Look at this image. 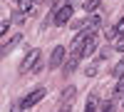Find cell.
<instances>
[{
    "instance_id": "6da1fadb",
    "label": "cell",
    "mask_w": 124,
    "mask_h": 112,
    "mask_svg": "<svg viewBox=\"0 0 124 112\" xmlns=\"http://www.w3.org/2000/svg\"><path fill=\"white\" fill-rule=\"evenodd\" d=\"M72 13H75V8L72 5H60V8H55V15H52V23L57 25V27H65L70 20H72Z\"/></svg>"
},
{
    "instance_id": "7a4b0ae2",
    "label": "cell",
    "mask_w": 124,
    "mask_h": 112,
    "mask_svg": "<svg viewBox=\"0 0 124 112\" xmlns=\"http://www.w3.org/2000/svg\"><path fill=\"white\" fill-rule=\"evenodd\" d=\"M37 62H40V50H30L27 57L23 60V65H20V75H25V72H37Z\"/></svg>"
},
{
    "instance_id": "3957f363",
    "label": "cell",
    "mask_w": 124,
    "mask_h": 112,
    "mask_svg": "<svg viewBox=\"0 0 124 112\" xmlns=\"http://www.w3.org/2000/svg\"><path fill=\"white\" fill-rule=\"evenodd\" d=\"M97 45H99V40H97L94 33H92V35L85 40V43H82V47H79V57H89V55L97 50Z\"/></svg>"
},
{
    "instance_id": "277c9868",
    "label": "cell",
    "mask_w": 124,
    "mask_h": 112,
    "mask_svg": "<svg viewBox=\"0 0 124 112\" xmlns=\"http://www.w3.org/2000/svg\"><path fill=\"white\" fill-rule=\"evenodd\" d=\"M45 97V90L42 87H37V90H32V92H30L25 100H20V102H23V110H30V107H35L37 102H40V100H42Z\"/></svg>"
},
{
    "instance_id": "5b68a950",
    "label": "cell",
    "mask_w": 124,
    "mask_h": 112,
    "mask_svg": "<svg viewBox=\"0 0 124 112\" xmlns=\"http://www.w3.org/2000/svg\"><path fill=\"white\" fill-rule=\"evenodd\" d=\"M62 60H65V47H62V45H57V47L52 50V55H50V70L62 67Z\"/></svg>"
},
{
    "instance_id": "8992f818",
    "label": "cell",
    "mask_w": 124,
    "mask_h": 112,
    "mask_svg": "<svg viewBox=\"0 0 124 112\" xmlns=\"http://www.w3.org/2000/svg\"><path fill=\"white\" fill-rule=\"evenodd\" d=\"M79 52H70V57H67V65H65V75H70V72H75L77 70V65H79Z\"/></svg>"
},
{
    "instance_id": "52a82bcc",
    "label": "cell",
    "mask_w": 124,
    "mask_h": 112,
    "mask_svg": "<svg viewBox=\"0 0 124 112\" xmlns=\"http://www.w3.org/2000/svg\"><path fill=\"white\" fill-rule=\"evenodd\" d=\"M17 5H20V10H23L25 15H35L37 13V3L35 0H17Z\"/></svg>"
},
{
    "instance_id": "ba28073f",
    "label": "cell",
    "mask_w": 124,
    "mask_h": 112,
    "mask_svg": "<svg viewBox=\"0 0 124 112\" xmlns=\"http://www.w3.org/2000/svg\"><path fill=\"white\" fill-rule=\"evenodd\" d=\"M17 43H23V37H20V35H15V37H10V43L8 45H0V57H5L8 52H10V50H13Z\"/></svg>"
},
{
    "instance_id": "9c48e42d",
    "label": "cell",
    "mask_w": 124,
    "mask_h": 112,
    "mask_svg": "<svg viewBox=\"0 0 124 112\" xmlns=\"http://www.w3.org/2000/svg\"><path fill=\"white\" fill-rule=\"evenodd\" d=\"M99 110V97L97 95H89L87 102H85V112H97Z\"/></svg>"
},
{
    "instance_id": "30bf717a",
    "label": "cell",
    "mask_w": 124,
    "mask_h": 112,
    "mask_svg": "<svg viewBox=\"0 0 124 112\" xmlns=\"http://www.w3.org/2000/svg\"><path fill=\"white\" fill-rule=\"evenodd\" d=\"M112 77H114V80H119V77H124V57H122L119 62L114 65V70H112Z\"/></svg>"
},
{
    "instance_id": "8fae6325",
    "label": "cell",
    "mask_w": 124,
    "mask_h": 112,
    "mask_svg": "<svg viewBox=\"0 0 124 112\" xmlns=\"http://www.w3.org/2000/svg\"><path fill=\"white\" fill-rule=\"evenodd\" d=\"M99 112H117V100H107V102H102V110Z\"/></svg>"
},
{
    "instance_id": "7c38bea8",
    "label": "cell",
    "mask_w": 124,
    "mask_h": 112,
    "mask_svg": "<svg viewBox=\"0 0 124 112\" xmlns=\"http://www.w3.org/2000/svg\"><path fill=\"white\" fill-rule=\"evenodd\" d=\"M124 97V77H119V85H117V90H114V100L119 102V100Z\"/></svg>"
},
{
    "instance_id": "4fadbf2b",
    "label": "cell",
    "mask_w": 124,
    "mask_h": 112,
    "mask_svg": "<svg viewBox=\"0 0 124 112\" xmlns=\"http://www.w3.org/2000/svg\"><path fill=\"white\" fill-rule=\"evenodd\" d=\"M99 3H102V0H87V3H85V10H87V13H97Z\"/></svg>"
},
{
    "instance_id": "5bb4252c",
    "label": "cell",
    "mask_w": 124,
    "mask_h": 112,
    "mask_svg": "<svg viewBox=\"0 0 124 112\" xmlns=\"http://www.w3.org/2000/svg\"><path fill=\"white\" fill-rule=\"evenodd\" d=\"M114 50L124 52V35H117V40H114Z\"/></svg>"
},
{
    "instance_id": "9a60e30c",
    "label": "cell",
    "mask_w": 124,
    "mask_h": 112,
    "mask_svg": "<svg viewBox=\"0 0 124 112\" xmlns=\"http://www.w3.org/2000/svg\"><path fill=\"white\" fill-rule=\"evenodd\" d=\"M25 17H27V15L20 10V13H15V15H13V23H20V25H23V23H25Z\"/></svg>"
},
{
    "instance_id": "2e32d148",
    "label": "cell",
    "mask_w": 124,
    "mask_h": 112,
    "mask_svg": "<svg viewBox=\"0 0 124 112\" xmlns=\"http://www.w3.org/2000/svg\"><path fill=\"white\" fill-rule=\"evenodd\" d=\"M114 30H117V35H124V15L119 17V23L114 25Z\"/></svg>"
},
{
    "instance_id": "e0dca14e",
    "label": "cell",
    "mask_w": 124,
    "mask_h": 112,
    "mask_svg": "<svg viewBox=\"0 0 124 112\" xmlns=\"http://www.w3.org/2000/svg\"><path fill=\"white\" fill-rule=\"evenodd\" d=\"M8 30H10V20H3V23H0V37H3Z\"/></svg>"
},
{
    "instance_id": "ac0fdd59",
    "label": "cell",
    "mask_w": 124,
    "mask_h": 112,
    "mask_svg": "<svg viewBox=\"0 0 124 112\" xmlns=\"http://www.w3.org/2000/svg\"><path fill=\"white\" fill-rule=\"evenodd\" d=\"M10 112H23V102H20V100H15V102L10 105Z\"/></svg>"
},
{
    "instance_id": "d6986e66",
    "label": "cell",
    "mask_w": 124,
    "mask_h": 112,
    "mask_svg": "<svg viewBox=\"0 0 124 112\" xmlns=\"http://www.w3.org/2000/svg\"><path fill=\"white\" fill-rule=\"evenodd\" d=\"M107 40H109V43H114V40H117V30H114V27L107 30Z\"/></svg>"
},
{
    "instance_id": "ffe728a7",
    "label": "cell",
    "mask_w": 124,
    "mask_h": 112,
    "mask_svg": "<svg viewBox=\"0 0 124 112\" xmlns=\"http://www.w3.org/2000/svg\"><path fill=\"white\" fill-rule=\"evenodd\" d=\"M79 3H82V0H67V5H72V8H77Z\"/></svg>"
},
{
    "instance_id": "44dd1931",
    "label": "cell",
    "mask_w": 124,
    "mask_h": 112,
    "mask_svg": "<svg viewBox=\"0 0 124 112\" xmlns=\"http://www.w3.org/2000/svg\"><path fill=\"white\" fill-rule=\"evenodd\" d=\"M45 3H50V0H45Z\"/></svg>"
},
{
    "instance_id": "7402d4cb",
    "label": "cell",
    "mask_w": 124,
    "mask_h": 112,
    "mask_svg": "<svg viewBox=\"0 0 124 112\" xmlns=\"http://www.w3.org/2000/svg\"><path fill=\"white\" fill-rule=\"evenodd\" d=\"M15 3H17V0H15Z\"/></svg>"
}]
</instances>
